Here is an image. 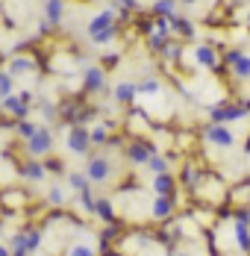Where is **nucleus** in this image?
<instances>
[{
    "label": "nucleus",
    "mask_w": 250,
    "mask_h": 256,
    "mask_svg": "<svg viewBox=\"0 0 250 256\" xmlns=\"http://www.w3.org/2000/svg\"><path fill=\"white\" fill-rule=\"evenodd\" d=\"M82 171H86V177L92 180V186H109L115 180V162L106 154H88Z\"/></svg>",
    "instance_id": "obj_1"
},
{
    "label": "nucleus",
    "mask_w": 250,
    "mask_h": 256,
    "mask_svg": "<svg viewBox=\"0 0 250 256\" xmlns=\"http://www.w3.org/2000/svg\"><path fill=\"white\" fill-rule=\"evenodd\" d=\"M209 118L212 124H236L248 118V109L244 103H218V106H209Z\"/></svg>",
    "instance_id": "obj_2"
},
{
    "label": "nucleus",
    "mask_w": 250,
    "mask_h": 256,
    "mask_svg": "<svg viewBox=\"0 0 250 256\" xmlns=\"http://www.w3.org/2000/svg\"><path fill=\"white\" fill-rule=\"evenodd\" d=\"M26 144V156H32V159H42V156H50L53 150V144H56V136H53V130L50 127H38L36 130V136L24 142Z\"/></svg>",
    "instance_id": "obj_3"
},
{
    "label": "nucleus",
    "mask_w": 250,
    "mask_h": 256,
    "mask_svg": "<svg viewBox=\"0 0 250 256\" xmlns=\"http://www.w3.org/2000/svg\"><path fill=\"white\" fill-rule=\"evenodd\" d=\"M65 148L71 156H88V150L94 148L92 144V132L86 127H71L68 136H65Z\"/></svg>",
    "instance_id": "obj_4"
},
{
    "label": "nucleus",
    "mask_w": 250,
    "mask_h": 256,
    "mask_svg": "<svg viewBox=\"0 0 250 256\" xmlns=\"http://www.w3.org/2000/svg\"><path fill=\"white\" fill-rule=\"evenodd\" d=\"M203 142L212 144V148H221V150H230L236 144V132L226 127V124H209L203 130Z\"/></svg>",
    "instance_id": "obj_5"
},
{
    "label": "nucleus",
    "mask_w": 250,
    "mask_h": 256,
    "mask_svg": "<svg viewBox=\"0 0 250 256\" xmlns=\"http://www.w3.org/2000/svg\"><path fill=\"white\" fill-rule=\"evenodd\" d=\"M224 65L230 68V74H232L236 80H250V53L248 50H242V48L226 50Z\"/></svg>",
    "instance_id": "obj_6"
},
{
    "label": "nucleus",
    "mask_w": 250,
    "mask_h": 256,
    "mask_svg": "<svg viewBox=\"0 0 250 256\" xmlns=\"http://www.w3.org/2000/svg\"><path fill=\"white\" fill-rule=\"evenodd\" d=\"M153 156H156V150H153V144L148 138H136V142H130L124 148V159L130 165H148Z\"/></svg>",
    "instance_id": "obj_7"
},
{
    "label": "nucleus",
    "mask_w": 250,
    "mask_h": 256,
    "mask_svg": "<svg viewBox=\"0 0 250 256\" xmlns=\"http://www.w3.org/2000/svg\"><path fill=\"white\" fill-rule=\"evenodd\" d=\"M109 86H106V71L100 65H86L82 68V92L86 94H103Z\"/></svg>",
    "instance_id": "obj_8"
},
{
    "label": "nucleus",
    "mask_w": 250,
    "mask_h": 256,
    "mask_svg": "<svg viewBox=\"0 0 250 256\" xmlns=\"http://www.w3.org/2000/svg\"><path fill=\"white\" fill-rule=\"evenodd\" d=\"M192 59H194V65H198V68H203V71H215V68H218V62H221L218 50H215L209 42H200V44H194V48H192Z\"/></svg>",
    "instance_id": "obj_9"
},
{
    "label": "nucleus",
    "mask_w": 250,
    "mask_h": 256,
    "mask_svg": "<svg viewBox=\"0 0 250 256\" xmlns=\"http://www.w3.org/2000/svg\"><path fill=\"white\" fill-rule=\"evenodd\" d=\"M92 115H94L92 109H82L76 100H68V103H62V106H59V118H62L65 124H71V127H82Z\"/></svg>",
    "instance_id": "obj_10"
},
{
    "label": "nucleus",
    "mask_w": 250,
    "mask_h": 256,
    "mask_svg": "<svg viewBox=\"0 0 250 256\" xmlns=\"http://www.w3.org/2000/svg\"><path fill=\"white\" fill-rule=\"evenodd\" d=\"M18 174L24 182H48V168H44V159H32V156H26L24 162H21V168H18Z\"/></svg>",
    "instance_id": "obj_11"
},
{
    "label": "nucleus",
    "mask_w": 250,
    "mask_h": 256,
    "mask_svg": "<svg viewBox=\"0 0 250 256\" xmlns=\"http://www.w3.org/2000/svg\"><path fill=\"white\" fill-rule=\"evenodd\" d=\"M112 26H118V21H115V9L109 6V9H100L98 15H92V21H88V26H86V32H88V38H92V36L106 32V30H112Z\"/></svg>",
    "instance_id": "obj_12"
},
{
    "label": "nucleus",
    "mask_w": 250,
    "mask_h": 256,
    "mask_svg": "<svg viewBox=\"0 0 250 256\" xmlns=\"http://www.w3.org/2000/svg\"><path fill=\"white\" fill-rule=\"evenodd\" d=\"M174 212H176V198H159V194H153V200H150V218L153 221H168Z\"/></svg>",
    "instance_id": "obj_13"
},
{
    "label": "nucleus",
    "mask_w": 250,
    "mask_h": 256,
    "mask_svg": "<svg viewBox=\"0 0 250 256\" xmlns=\"http://www.w3.org/2000/svg\"><path fill=\"white\" fill-rule=\"evenodd\" d=\"M6 71H9L15 80L30 77V74H36V59H32V56H12L9 65H6Z\"/></svg>",
    "instance_id": "obj_14"
},
{
    "label": "nucleus",
    "mask_w": 250,
    "mask_h": 256,
    "mask_svg": "<svg viewBox=\"0 0 250 256\" xmlns=\"http://www.w3.org/2000/svg\"><path fill=\"white\" fill-rule=\"evenodd\" d=\"M0 103H3V112H6V115H12L15 121H26L30 103H26L21 94H12V98H6V100H0Z\"/></svg>",
    "instance_id": "obj_15"
},
{
    "label": "nucleus",
    "mask_w": 250,
    "mask_h": 256,
    "mask_svg": "<svg viewBox=\"0 0 250 256\" xmlns=\"http://www.w3.org/2000/svg\"><path fill=\"white\" fill-rule=\"evenodd\" d=\"M150 188L159 198H176V180L174 174H162V177H150Z\"/></svg>",
    "instance_id": "obj_16"
},
{
    "label": "nucleus",
    "mask_w": 250,
    "mask_h": 256,
    "mask_svg": "<svg viewBox=\"0 0 250 256\" xmlns=\"http://www.w3.org/2000/svg\"><path fill=\"white\" fill-rule=\"evenodd\" d=\"M112 98H115V103L130 106V103L138 98V82H132V80H121V82L112 88Z\"/></svg>",
    "instance_id": "obj_17"
},
{
    "label": "nucleus",
    "mask_w": 250,
    "mask_h": 256,
    "mask_svg": "<svg viewBox=\"0 0 250 256\" xmlns=\"http://www.w3.org/2000/svg\"><path fill=\"white\" fill-rule=\"evenodd\" d=\"M232 242L242 250V256H250V224L244 221H232Z\"/></svg>",
    "instance_id": "obj_18"
},
{
    "label": "nucleus",
    "mask_w": 250,
    "mask_h": 256,
    "mask_svg": "<svg viewBox=\"0 0 250 256\" xmlns=\"http://www.w3.org/2000/svg\"><path fill=\"white\" fill-rule=\"evenodd\" d=\"M44 21L50 26H59L65 21V0H44Z\"/></svg>",
    "instance_id": "obj_19"
},
{
    "label": "nucleus",
    "mask_w": 250,
    "mask_h": 256,
    "mask_svg": "<svg viewBox=\"0 0 250 256\" xmlns=\"http://www.w3.org/2000/svg\"><path fill=\"white\" fill-rule=\"evenodd\" d=\"M180 182H182L188 192H198L200 182H203V171H200L198 165H186V168H182V174H180Z\"/></svg>",
    "instance_id": "obj_20"
},
{
    "label": "nucleus",
    "mask_w": 250,
    "mask_h": 256,
    "mask_svg": "<svg viewBox=\"0 0 250 256\" xmlns=\"http://www.w3.org/2000/svg\"><path fill=\"white\" fill-rule=\"evenodd\" d=\"M94 215H98L103 224H115V200H109V198H98V206H94Z\"/></svg>",
    "instance_id": "obj_21"
},
{
    "label": "nucleus",
    "mask_w": 250,
    "mask_h": 256,
    "mask_svg": "<svg viewBox=\"0 0 250 256\" xmlns=\"http://www.w3.org/2000/svg\"><path fill=\"white\" fill-rule=\"evenodd\" d=\"M42 242H44V232L38 230V227H26L24 230V248L26 254H38V248H42Z\"/></svg>",
    "instance_id": "obj_22"
},
{
    "label": "nucleus",
    "mask_w": 250,
    "mask_h": 256,
    "mask_svg": "<svg viewBox=\"0 0 250 256\" xmlns=\"http://www.w3.org/2000/svg\"><path fill=\"white\" fill-rule=\"evenodd\" d=\"M68 188L82 194V192H92V180L86 177V171H68Z\"/></svg>",
    "instance_id": "obj_23"
},
{
    "label": "nucleus",
    "mask_w": 250,
    "mask_h": 256,
    "mask_svg": "<svg viewBox=\"0 0 250 256\" xmlns=\"http://www.w3.org/2000/svg\"><path fill=\"white\" fill-rule=\"evenodd\" d=\"M168 21H171V32H176L180 38H192V36H194V24H192L188 18L174 15V18H168Z\"/></svg>",
    "instance_id": "obj_24"
},
{
    "label": "nucleus",
    "mask_w": 250,
    "mask_h": 256,
    "mask_svg": "<svg viewBox=\"0 0 250 256\" xmlns=\"http://www.w3.org/2000/svg\"><path fill=\"white\" fill-rule=\"evenodd\" d=\"M74 206L82 212V215H94V206H98V194L94 192H82V194H76Z\"/></svg>",
    "instance_id": "obj_25"
},
{
    "label": "nucleus",
    "mask_w": 250,
    "mask_h": 256,
    "mask_svg": "<svg viewBox=\"0 0 250 256\" xmlns=\"http://www.w3.org/2000/svg\"><path fill=\"white\" fill-rule=\"evenodd\" d=\"M180 0H153V15L156 18H174Z\"/></svg>",
    "instance_id": "obj_26"
},
{
    "label": "nucleus",
    "mask_w": 250,
    "mask_h": 256,
    "mask_svg": "<svg viewBox=\"0 0 250 256\" xmlns=\"http://www.w3.org/2000/svg\"><path fill=\"white\" fill-rule=\"evenodd\" d=\"M159 92H162V82L156 77L138 80V94H144V98H159Z\"/></svg>",
    "instance_id": "obj_27"
},
{
    "label": "nucleus",
    "mask_w": 250,
    "mask_h": 256,
    "mask_svg": "<svg viewBox=\"0 0 250 256\" xmlns=\"http://www.w3.org/2000/svg\"><path fill=\"white\" fill-rule=\"evenodd\" d=\"M148 171L150 177H162V174H171V162L165 159V156H153L148 162Z\"/></svg>",
    "instance_id": "obj_28"
},
{
    "label": "nucleus",
    "mask_w": 250,
    "mask_h": 256,
    "mask_svg": "<svg viewBox=\"0 0 250 256\" xmlns=\"http://www.w3.org/2000/svg\"><path fill=\"white\" fill-rule=\"evenodd\" d=\"M12 94H18V92H15V77L3 68V71H0V100H6V98H12Z\"/></svg>",
    "instance_id": "obj_29"
},
{
    "label": "nucleus",
    "mask_w": 250,
    "mask_h": 256,
    "mask_svg": "<svg viewBox=\"0 0 250 256\" xmlns=\"http://www.w3.org/2000/svg\"><path fill=\"white\" fill-rule=\"evenodd\" d=\"M65 204H68V192L59 182H53L48 188V206H65Z\"/></svg>",
    "instance_id": "obj_30"
},
{
    "label": "nucleus",
    "mask_w": 250,
    "mask_h": 256,
    "mask_svg": "<svg viewBox=\"0 0 250 256\" xmlns=\"http://www.w3.org/2000/svg\"><path fill=\"white\" fill-rule=\"evenodd\" d=\"M109 130H112V124H98L94 130H88V132H92V144H94V148H103V144L112 138V136H109Z\"/></svg>",
    "instance_id": "obj_31"
},
{
    "label": "nucleus",
    "mask_w": 250,
    "mask_h": 256,
    "mask_svg": "<svg viewBox=\"0 0 250 256\" xmlns=\"http://www.w3.org/2000/svg\"><path fill=\"white\" fill-rule=\"evenodd\" d=\"M115 38H118V26H112V30H106V32L92 36V44H94V48H109Z\"/></svg>",
    "instance_id": "obj_32"
},
{
    "label": "nucleus",
    "mask_w": 250,
    "mask_h": 256,
    "mask_svg": "<svg viewBox=\"0 0 250 256\" xmlns=\"http://www.w3.org/2000/svg\"><path fill=\"white\" fill-rule=\"evenodd\" d=\"M65 256H98V250L88 244V242H74L71 248H68V254Z\"/></svg>",
    "instance_id": "obj_33"
},
{
    "label": "nucleus",
    "mask_w": 250,
    "mask_h": 256,
    "mask_svg": "<svg viewBox=\"0 0 250 256\" xmlns=\"http://www.w3.org/2000/svg\"><path fill=\"white\" fill-rule=\"evenodd\" d=\"M36 130H38V127H36L32 121H18V124H15V132H18L24 142H30V138L36 136Z\"/></svg>",
    "instance_id": "obj_34"
},
{
    "label": "nucleus",
    "mask_w": 250,
    "mask_h": 256,
    "mask_svg": "<svg viewBox=\"0 0 250 256\" xmlns=\"http://www.w3.org/2000/svg\"><path fill=\"white\" fill-rule=\"evenodd\" d=\"M112 9H124V12H132V9H138V0H112Z\"/></svg>",
    "instance_id": "obj_35"
},
{
    "label": "nucleus",
    "mask_w": 250,
    "mask_h": 256,
    "mask_svg": "<svg viewBox=\"0 0 250 256\" xmlns=\"http://www.w3.org/2000/svg\"><path fill=\"white\" fill-rule=\"evenodd\" d=\"M44 168H48V174H62V171H65V162H62V159H48Z\"/></svg>",
    "instance_id": "obj_36"
},
{
    "label": "nucleus",
    "mask_w": 250,
    "mask_h": 256,
    "mask_svg": "<svg viewBox=\"0 0 250 256\" xmlns=\"http://www.w3.org/2000/svg\"><path fill=\"white\" fill-rule=\"evenodd\" d=\"M3 200H9V204H24V198H21V194H12V192H9Z\"/></svg>",
    "instance_id": "obj_37"
},
{
    "label": "nucleus",
    "mask_w": 250,
    "mask_h": 256,
    "mask_svg": "<svg viewBox=\"0 0 250 256\" xmlns=\"http://www.w3.org/2000/svg\"><path fill=\"white\" fill-rule=\"evenodd\" d=\"M0 256H12V250H9V244H0Z\"/></svg>",
    "instance_id": "obj_38"
},
{
    "label": "nucleus",
    "mask_w": 250,
    "mask_h": 256,
    "mask_svg": "<svg viewBox=\"0 0 250 256\" xmlns=\"http://www.w3.org/2000/svg\"><path fill=\"white\" fill-rule=\"evenodd\" d=\"M180 3H182V6H198L200 0H180Z\"/></svg>",
    "instance_id": "obj_39"
},
{
    "label": "nucleus",
    "mask_w": 250,
    "mask_h": 256,
    "mask_svg": "<svg viewBox=\"0 0 250 256\" xmlns=\"http://www.w3.org/2000/svg\"><path fill=\"white\" fill-rule=\"evenodd\" d=\"M171 256H192V254H188V250H174Z\"/></svg>",
    "instance_id": "obj_40"
},
{
    "label": "nucleus",
    "mask_w": 250,
    "mask_h": 256,
    "mask_svg": "<svg viewBox=\"0 0 250 256\" xmlns=\"http://www.w3.org/2000/svg\"><path fill=\"white\" fill-rule=\"evenodd\" d=\"M244 24L250 26V9H248V12H244Z\"/></svg>",
    "instance_id": "obj_41"
},
{
    "label": "nucleus",
    "mask_w": 250,
    "mask_h": 256,
    "mask_svg": "<svg viewBox=\"0 0 250 256\" xmlns=\"http://www.w3.org/2000/svg\"><path fill=\"white\" fill-rule=\"evenodd\" d=\"M244 109H248V115H250V100H244Z\"/></svg>",
    "instance_id": "obj_42"
},
{
    "label": "nucleus",
    "mask_w": 250,
    "mask_h": 256,
    "mask_svg": "<svg viewBox=\"0 0 250 256\" xmlns=\"http://www.w3.org/2000/svg\"><path fill=\"white\" fill-rule=\"evenodd\" d=\"M0 115H3V103H0Z\"/></svg>",
    "instance_id": "obj_43"
},
{
    "label": "nucleus",
    "mask_w": 250,
    "mask_h": 256,
    "mask_svg": "<svg viewBox=\"0 0 250 256\" xmlns=\"http://www.w3.org/2000/svg\"><path fill=\"white\" fill-rule=\"evenodd\" d=\"M0 150H3V142H0Z\"/></svg>",
    "instance_id": "obj_44"
},
{
    "label": "nucleus",
    "mask_w": 250,
    "mask_h": 256,
    "mask_svg": "<svg viewBox=\"0 0 250 256\" xmlns=\"http://www.w3.org/2000/svg\"><path fill=\"white\" fill-rule=\"evenodd\" d=\"M0 232H3V224H0Z\"/></svg>",
    "instance_id": "obj_45"
}]
</instances>
